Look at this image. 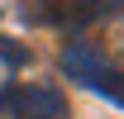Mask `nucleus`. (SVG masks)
Returning <instances> with one entry per match:
<instances>
[{
  "instance_id": "f257e3e1",
  "label": "nucleus",
  "mask_w": 124,
  "mask_h": 119,
  "mask_svg": "<svg viewBox=\"0 0 124 119\" xmlns=\"http://www.w3.org/2000/svg\"><path fill=\"white\" fill-rule=\"evenodd\" d=\"M124 0H29L19 19L24 24H53V29H86V24H100V19H115Z\"/></svg>"
},
{
  "instance_id": "f03ea898",
  "label": "nucleus",
  "mask_w": 124,
  "mask_h": 119,
  "mask_svg": "<svg viewBox=\"0 0 124 119\" xmlns=\"http://www.w3.org/2000/svg\"><path fill=\"white\" fill-rule=\"evenodd\" d=\"M5 119H72V105L53 86H10L5 95Z\"/></svg>"
},
{
  "instance_id": "7ed1b4c3",
  "label": "nucleus",
  "mask_w": 124,
  "mask_h": 119,
  "mask_svg": "<svg viewBox=\"0 0 124 119\" xmlns=\"http://www.w3.org/2000/svg\"><path fill=\"white\" fill-rule=\"evenodd\" d=\"M57 67H62V76H72V81L86 86V90H91L105 72H115V62H110L95 43H67V48H62V57H57Z\"/></svg>"
},
{
  "instance_id": "20e7f679",
  "label": "nucleus",
  "mask_w": 124,
  "mask_h": 119,
  "mask_svg": "<svg viewBox=\"0 0 124 119\" xmlns=\"http://www.w3.org/2000/svg\"><path fill=\"white\" fill-rule=\"evenodd\" d=\"M29 48H19L15 38H10V33H0V62H5V67H10V72H19V67H29Z\"/></svg>"
},
{
  "instance_id": "39448f33",
  "label": "nucleus",
  "mask_w": 124,
  "mask_h": 119,
  "mask_svg": "<svg viewBox=\"0 0 124 119\" xmlns=\"http://www.w3.org/2000/svg\"><path fill=\"white\" fill-rule=\"evenodd\" d=\"M91 90H95V95H105V100H115V105L124 110V72H105Z\"/></svg>"
},
{
  "instance_id": "423d86ee",
  "label": "nucleus",
  "mask_w": 124,
  "mask_h": 119,
  "mask_svg": "<svg viewBox=\"0 0 124 119\" xmlns=\"http://www.w3.org/2000/svg\"><path fill=\"white\" fill-rule=\"evenodd\" d=\"M105 43H110V48H100L105 57H124V10L105 24Z\"/></svg>"
},
{
  "instance_id": "0eeeda50",
  "label": "nucleus",
  "mask_w": 124,
  "mask_h": 119,
  "mask_svg": "<svg viewBox=\"0 0 124 119\" xmlns=\"http://www.w3.org/2000/svg\"><path fill=\"white\" fill-rule=\"evenodd\" d=\"M5 95H10V86H0V114H5Z\"/></svg>"
}]
</instances>
